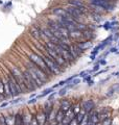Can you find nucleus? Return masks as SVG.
I'll return each instance as SVG.
<instances>
[{
  "label": "nucleus",
  "instance_id": "nucleus-1",
  "mask_svg": "<svg viewBox=\"0 0 119 125\" xmlns=\"http://www.w3.org/2000/svg\"><path fill=\"white\" fill-rule=\"evenodd\" d=\"M28 60L31 62H33L34 65L37 66V67H39L40 69H42L48 76H50L51 73H50V71L48 70V68H47V66H46L45 62H44V58H43L42 55L37 54V53H30L29 55H28Z\"/></svg>",
  "mask_w": 119,
  "mask_h": 125
},
{
  "label": "nucleus",
  "instance_id": "nucleus-6",
  "mask_svg": "<svg viewBox=\"0 0 119 125\" xmlns=\"http://www.w3.org/2000/svg\"><path fill=\"white\" fill-rule=\"evenodd\" d=\"M36 118H37L38 122L40 125H45V123L48 121V119H47V116H46V113L44 112V109H41V111H39L37 114L35 115Z\"/></svg>",
  "mask_w": 119,
  "mask_h": 125
},
{
  "label": "nucleus",
  "instance_id": "nucleus-45",
  "mask_svg": "<svg viewBox=\"0 0 119 125\" xmlns=\"http://www.w3.org/2000/svg\"><path fill=\"white\" fill-rule=\"evenodd\" d=\"M34 97H36V93H35V94H31V96H30V99H31V98H34Z\"/></svg>",
  "mask_w": 119,
  "mask_h": 125
},
{
  "label": "nucleus",
  "instance_id": "nucleus-26",
  "mask_svg": "<svg viewBox=\"0 0 119 125\" xmlns=\"http://www.w3.org/2000/svg\"><path fill=\"white\" fill-rule=\"evenodd\" d=\"M29 125H40L35 115H34V117H33V119H31V121H30V124H29Z\"/></svg>",
  "mask_w": 119,
  "mask_h": 125
},
{
  "label": "nucleus",
  "instance_id": "nucleus-30",
  "mask_svg": "<svg viewBox=\"0 0 119 125\" xmlns=\"http://www.w3.org/2000/svg\"><path fill=\"white\" fill-rule=\"evenodd\" d=\"M99 70H100V65H96V66H94V68L91 70L92 72H94V73H96V72H98Z\"/></svg>",
  "mask_w": 119,
  "mask_h": 125
},
{
  "label": "nucleus",
  "instance_id": "nucleus-2",
  "mask_svg": "<svg viewBox=\"0 0 119 125\" xmlns=\"http://www.w3.org/2000/svg\"><path fill=\"white\" fill-rule=\"evenodd\" d=\"M43 58H44V62L45 64L47 66V68H48V70L50 71L51 74H54V75H58V74H60L62 71H61V67L58 65V62H55L54 60L51 56L47 55V54H44V55H42Z\"/></svg>",
  "mask_w": 119,
  "mask_h": 125
},
{
  "label": "nucleus",
  "instance_id": "nucleus-19",
  "mask_svg": "<svg viewBox=\"0 0 119 125\" xmlns=\"http://www.w3.org/2000/svg\"><path fill=\"white\" fill-rule=\"evenodd\" d=\"M4 117H5V121H6L7 125H15V115L10 114Z\"/></svg>",
  "mask_w": 119,
  "mask_h": 125
},
{
  "label": "nucleus",
  "instance_id": "nucleus-40",
  "mask_svg": "<svg viewBox=\"0 0 119 125\" xmlns=\"http://www.w3.org/2000/svg\"><path fill=\"white\" fill-rule=\"evenodd\" d=\"M10 104V102H3L1 105H0V108H3V107H6L7 105Z\"/></svg>",
  "mask_w": 119,
  "mask_h": 125
},
{
  "label": "nucleus",
  "instance_id": "nucleus-15",
  "mask_svg": "<svg viewBox=\"0 0 119 125\" xmlns=\"http://www.w3.org/2000/svg\"><path fill=\"white\" fill-rule=\"evenodd\" d=\"M65 117H66L65 112H63L62 109H60V108H59V109H58V112H57V115H55L54 121H55L57 123H62Z\"/></svg>",
  "mask_w": 119,
  "mask_h": 125
},
{
  "label": "nucleus",
  "instance_id": "nucleus-25",
  "mask_svg": "<svg viewBox=\"0 0 119 125\" xmlns=\"http://www.w3.org/2000/svg\"><path fill=\"white\" fill-rule=\"evenodd\" d=\"M67 90H68V89H67L66 87H65L64 89L60 90V91L58 92V95H59L60 97H63V96H65V95H66V93H67Z\"/></svg>",
  "mask_w": 119,
  "mask_h": 125
},
{
  "label": "nucleus",
  "instance_id": "nucleus-5",
  "mask_svg": "<svg viewBox=\"0 0 119 125\" xmlns=\"http://www.w3.org/2000/svg\"><path fill=\"white\" fill-rule=\"evenodd\" d=\"M65 10H67V13H68V14L71 16V17L74 19V20H76L77 22H78V20H79V18H81L82 16L84 15L81 10L77 9V7H75V6H71V5H70V6H68V7H67V9H65Z\"/></svg>",
  "mask_w": 119,
  "mask_h": 125
},
{
  "label": "nucleus",
  "instance_id": "nucleus-11",
  "mask_svg": "<svg viewBox=\"0 0 119 125\" xmlns=\"http://www.w3.org/2000/svg\"><path fill=\"white\" fill-rule=\"evenodd\" d=\"M89 117H90V122L91 123L96 124L98 122H100V119H99V112H97L96 109H94L92 113H90Z\"/></svg>",
  "mask_w": 119,
  "mask_h": 125
},
{
  "label": "nucleus",
  "instance_id": "nucleus-16",
  "mask_svg": "<svg viewBox=\"0 0 119 125\" xmlns=\"http://www.w3.org/2000/svg\"><path fill=\"white\" fill-rule=\"evenodd\" d=\"M3 83H4V92H5V97H12V94H11V89H10V83H9V80L6 79H3Z\"/></svg>",
  "mask_w": 119,
  "mask_h": 125
},
{
  "label": "nucleus",
  "instance_id": "nucleus-46",
  "mask_svg": "<svg viewBox=\"0 0 119 125\" xmlns=\"http://www.w3.org/2000/svg\"><path fill=\"white\" fill-rule=\"evenodd\" d=\"M94 125H101V122H98V123H96V124H94Z\"/></svg>",
  "mask_w": 119,
  "mask_h": 125
},
{
  "label": "nucleus",
  "instance_id": "nucleus-8",
  "mask_svg": "<svg viewBox=\"0 0 119 125\" xmlns=\"http://www.w3.org/2000/svg\"><path fill=\"white\" fill-rule=\"evenodd\" d=\"M73 104H71V102L69 100L67 99H63L61 100V102H60V109H62L63 112H68L69 109H71V107H72Z\"/></svg>",
  "mask_w": 119,
  "mask_h": 125
},
{
  "label": "nucleus",
  "instance_id": "nucleus-34",
  "mask_svg": "<svg viewBox=\"0 0 119 125\" xmlns=\"http://www.w3.org/2000/svg\"><path fill=\"white\" fill-rule=\"evenodd\" d=\"M107 71H108V68H107V69H105V70H99V71L95 73L93 76H98L99 74H102V73H105V72H107Z\"/></svg>",
  "mask_w": 119,
  "mask_h": 125
},
{
  "label": "nucleus",
  "instance_id": "nucleus-27",
  "mask_svg": "<svg viewBox=\"0 0 119 125\" xmlns=\"http://www.w3.org/2000/svg\"><path fill=\"white\" fill-rule=\"evenodd\" d=\"M0 125H7L6 124V121H5V117L1 115L0 116Z\"/></svg>",
  "mask_w": 119,
  "mask_h": 125
},
{
  "label": "nucleus",
  "instance_id": "nucleus-17",
  "mask_svg": "<svg viewBox=\"0 0 119 125\" xmlns=\"http://www.w3.org/2000/svg\"><path fill=\"white\" fill-rule=\"evenodd\" d=\"M70 38L81 39V38H84V37H83V32H82V31H79L78 29H75L73 31H70Z\"/></svg>",
  "mask_w": 119,
  "mask_h": 125
},
{
  "label": "nucleus",
  "instance_id": "nucleus-29",
  "mask_svg": "<svg viewBox=\"0 0 119 125\" xmlns=\"http://www.w3.org/2000/svg\"><path fill=\"white\" fill-rule=\"evenodd\" d=\"M114 93H115V88H112L111 90H109V91H108V93H107V96L111 97V96H113Z\"/></svg>",
  "mask_w": 119,
  "mask_h": 125
},
{
  "label": "nucleus",
  "instance_id": "nucleus-3",
  "mask_svg": "<svg viewBox=\"0 0 119 125\" xmlns=\"http://www.w3.org/2000/svg\"><path fill=\"white\" fill-rule=\"evenodd\" d=\"M7 80H9V83H10L12 97H16V96L20 95V94L22 93V91H21V88H20V84L18 83V80L16 79L12 74H10V76H7Z\"/></svg>",
  "mask_w": 119,
  "mask_h": 125
},
{
  "label": "nucleus",
  "instance_id": "nucleus-47",
  "mask_svg": "<svg viewBox=\"0 0 119 125\" xmlns=\"http://www.w3.org/2000/svg\"><path fill=\"white\" fill-rule=\"evenodd\" d=\"M114 88H115V89H116V88H117V89H119V83L116 85V87H114Z\"/></svg>",
  "mask_w": 119,
  "mask_h": 125
},
{
  "label": "nucleus",
  "instance_id": "nucleus-22",
  "mask_svg": "<svg viewBox=\"0 0 119 125\" xmlns=\"http://www.w3.org/2000/svg\"><path fill=\"white\" fill-rule=\"evenodd\" d=\"M0 94L5 97V92H4V83H3V79H0Z\"/></svg>",
  "mask_w": 119,
  "mask_h": 125
},
{
  "label": "nucleus",
  "instance_id": "nucleus-44",
  "mask_svg": "<svg viewBox=\"0 0 119 125\" xmlns=\"http://www.w3.org/2000/svg\"><path fill=\"white\" fill-rule=\"evenodd\" d=\"M113 75H114V76H119V71H117V72L113 73Z\"/></svg>",
  "mask_w": 119,
  "mask_h": 125
},
{
  "label": "nucleus",
  "instance_id": "nucleus-12",
  "mask_svg": "<svg viewBox=\"0 0 119 125\" xmlns=\"http://www.w3.org/2000/svg\"><path fill=\"white\" fill-rule=\"evenodd\" d=\"M33 117H34V115L30 114V112L28 109H27L26 112L22 113V118H23V123H24V125H29Z\"/></svg>",
  "mask_w": 119,
  "mask_h": 125
},
{
  "label": "nucleus",
  "instance_id": "nucleus-18",
  "mask_svg": "<svg viewBox=\"0 0 119 125\" xmlns=\"http://www.w3.org/2000/svg\"><path fill=\"white\" fill-rule=\"evenodd\" d=\"M68 3L71 6H75V7H81L85 5L81 0H68Z\"/></svg>",
  "mask_w": 119,
  "mask_h": 125
},
{
  "label": "nucleus",
  "instance_id": "nucleus-23",
  "mask_svg": "<svg viewBox=\"0 0 119 125\" xmlns=\"http://www.w3.org/2000/svg\"><path fill=\"white\" fill-rule=\"evenodd\" d=\"M92 16H93V19H94V20L96 21V22H100V21L102 20V18L100 17V15L97 14V13H93Z\"/></svg>",
  "mask_w": 119,
  "mask_h": 125
},
{
  "label": "nucleus",
  "instance_id": "nucleus-4",
  "mask_svg": "<svg viewBox=\"0 0 119 125\" xmlns=\"http://www.w3.org/2000/svg\"><path fill=\"white\" fill-rule=\"evenodd\" d=\"M81 106L83 111H85L87 114H90V113H92L95 109V102L91 99L84 100L81 102Z\"/></svg>",
  "mask_w": 119,
  "mask_h": 125
},
{
  "label": "nucleus",
  "instance_id": "nucleus-33",
  "mask_svg": "<svg viewBox=\"0 0 119 125\" xmlns=\"http://www.w3.org/2000/svg\"><path fill=\"white\" fill-rule=\"evenodd\" d=\"M91 77H92V76H91L90 74H89V75H87L86 77L83 78V81H84V83H89V81L91 80Z\"/></svg>",
  "mask_w": 119,
  "mask_h": 125
},
{
  "label": "nucleus",
  "instance_id": "nucleus-10",
  "mask_svg": "<svg viewBox=\"0 0 119 125\" xmlns=\"http://www.w3.org/2000/svg\"><path fill=\"white\" fill-rule=\"evenodd\" d=\"M76 45L83 50V51H86V50H88L92 47V42L89 41V40H86L84 42H77Z\"/></svg>",
  "mask_w": 119,
  "mask_h": 125
},
{
  "label": "nucleus",
  "instance_id": "nucleus-42",
  "mask_svg": "<svg viewBox=\"0 0 119 125\" xmlns=\"http://www.w3.org/2000/svg\"><path fill=\"white\" fill-rule=\"evenodd\" d=\"M93 84H94V81H93V80H90L89 83H88V85H89V87H91V85H93Z\"/></svg>",
  "mask_w": 119,
  "mask_h": 125
},
{
  "label": "nucleus",
  "instance_id": "nucleus-37",
  "mask_svg": "<svg viewBox=\"0 0 119 125\" xmlns=\"http://www.w3.org/2000/svg\"><path fill=\"white\" fill-rule=\"evenodd\" d=\"M37 100H38V98H36V97H35V98H31L27 103H28V104H33V103H36V102H37Z\"/></svg>",
  "mask_w": 119,
  "mask_h": 125
},
{
  "label": "nucleus",
  "instance_id": "nucleus-38",
  "mask_svg": "<svg viewBox=\"0 0 119 125\" xmlns=\"http://www.w3.org/2000/svg\"><path fill=\"white\" fill-rule=\"evenodd\" d=\"M109 51H110V53H117V48L116 47H112Z\"/></svg>",
  "mask_w": 119,
  "mask_h": 125
},
{
  "label": "nucleus",
  "instance_id": "nucleus-48",
  "mask_svg": "<svg viewBox=\"0 0 119 125\" xmlns=\"http://www.w3.org/2000/svg\"><path fill=\"white\" fill-rule=\"evenodd\" d=\"M62 125H69V124H63V123H62Z\"/></svg>",
  "mask_w": 119,
  "mask_h": 125
},
{
  "label": "nucleus",
  "instance_id": "nucleus-43",
  "mask_svg": "<svg viewBox=\"0 0 119 125\" xmlns=\"http://www.w3.org/2000/svg\"><path fill=\"white\" fill-rule=\"evenodd\" d=\"M90 58H91V61H95L96 56H95V55H90Z\"/></svg>",
  "mask_w": 119,
  "mask_h": 125
},
{
  "label": "nucleus",
  "instance_id": "nucleus-13",
  "mask_svg": "<svg viewBox=\"0 0 119 125\" xmlns=\"http://www.w3.org/2000/svg\"><path fill=\"white\" fill-rule=\"evenodd\" d=\"M26 69L28 70V72L30 73L31 77H33V78H34V80L36 81V83H37V85H38V89H39V88H41L42 85H44V83H43L42 81H41V79H40V78L38 77V75L36 74V72L34 71L33 69H30V68H26Z\"/></svg>",
  "mask_w": 119,
  "mask_h": 125
},
{
  "label": "nucleus",
  "instance_id": "nucleus-20",
  "mask_svg": "<svg viewBox=\"0 0 119 125\" xmlns=\"http://www.w3.org/2000/svg\"><path fill=\"white\" fill-rule=\"evenodd\" d=\"M87 115H88V114H87V113H86L85 111H83V109H82V111H81V112H79V113H78V114L76 115V117H75V119H76V120L78 121V122H79V123H81V122H82V121H83V120H84V118H85V117H86Z\"/></svg>",
  "mask_w": 119,
  "mask_h": 125
},
{
  "label": "nucleus",
  "instance_id": "nucleus-32",
  "mask_svg": "<svg viewBox=\"0 0 119 125\" xmlns=\"http://www.w3.org/2000/svg\"><path fill=\"white\" fill-rule=\"evenodd\" d=\"M102 27H104L106 30L111 29V24H110V22H106V23H105V25H102Z\"/></svg>",
  "mask_w": 119,
  "mask_h": 125
},
{
  "label": "nucleus",
  "instance_id": "nucleus-39",
  "mask_svg": "<svg viewBox=\"0 0 119 125\" xmlns=\"http://www.w3.org/2000/svg\"><path fill=\"white\" fill-rule=\"evenodd\" d=\"M98 50H95V49H93L92 50V51H91V55H95V56H96L97 55V54H98Z\"/></svg>",
  "mask_w": 119,
  "mask_h": 125
},
{
  "label": "nucleus",
  "instance_id": "nucleus-28",
  "mask_svg": "<svg viewBox=\"0 0 119 125\" xmlns=\"http://www.w3.org/2000/svg\"><path fill=\"white\" fill-rule=\"evenodd\" d=\"M81 81H82V80H81V78H78V77H77V78H75V79H73L70 83H72L73 85H77L78 83H81Z\"/></svg>",
  "mask_w": 119,
  "mask_h": 125
},
{
  "label": "nucleus",
  "instance_id": "nucleus-35",
  "mask_svg": "<svg viewBox=\"0 0 119 125\" xmlns=\"http://www.w3.org/2000/svg\"><path fill=\"white\" fill-rule=\"evenodd\" d=\"M69 125H79V122H78L76 119H73V120H71V121H70Z\"/></svg>",
  "mask_w": 119,
  "mask_h": 125
},
{
  "label": "nucleus",
  "instance_id": "nucleus-36",
  "mask_svg": "<svg viewBox=\"0 0 119 125\" xmlns=\"http://www.w3.org/2000/svg\"><path fill=\"white\" fill-rule=\"evenodd\" d=\"M22 100V98H18V99H14L13 101H11V104H16V103H18V102H20V101Z\"/></svg>",
  "mask_w": 119,
  "mask_h": 125
},
{
  "label": "nucleus",
  "instance_id": "nucleus-41",
  "mask_svg": "<svg viewBox=\"0 0 119 125\" xmlns=\"http://www.w3.org/2000/svg\"><path fill=\"white\" fill-rule=\"evenodd\" d=\"M106 64H107V61H106V60H100V61H99V65L105 66Z\"/></svg>",
  "mask_w": 119,
  "mask_h": 125
},
{
  "label": "nucleus",
  "instance_id": "nucleus-24",
  "mask_svg": "<svg viewBox=\"0 0 119 125\" xmlns=\"http://www.w3.org/2000/svg\"><path fill=\"white\" fill-rule=\"evenodd\" d=\"M100 122H101V125H112L113 120H112V118H108L104 121H100Z\"/></svg>",
  "mask_w": 119,
  "mask_h": 125
},
{
  "label": "nucleus",
  "instance_id": "nucleus-14",
  "mask_svg": "<svg viewBox=\"0 0 119 125\" xmlns=\"http://www.w3.org/2000/svg\"><path fill=\"white\" fill-rule=\"evenodd\" d=\"M30 34H31V37L35 38V40H37V41H40L42 39L41 31H40L39 27H33V28L30 29Z\"/></svg>",
  "mask_w": 119,
  "mask_h": 125
},
{
  "label": "nucleus",
  "instance_id": "nucleus-21",
  "mask_svg": "<svg viewBox=\"0 0 119 125\" xmlns=\"http://www.w3.org/2000/svg\"><path fill=\"white\" fill-rule=\"evenodd\" d=\"M52 92H53V89H52V88L46 89V90H44V91H43V93L38 97V98H42V97H45V96L49 95V94H50V93H52Z\"/></svg>",
  "mask_w": 119,
  "mask_h": 125
},
{
  "label": "nucleus",
  "instance_id": "nucleus-9",
  "mask_svg": "<svg viewBox=\"0 0 119 125\" xmlns=\"http://www.w3.org/2000/svg\"><path fill=\"white\" fill-rule=\"evenodd\" d=\"M108 118H112L111 109H110V107H105V109H102L101 112H99V119H100V121H104Z\"/></svg>",
  "mask_w": 119,
  "mask_h": 125
},
{
  "label": "nucleus",
  "instance_id": "nucleus-31",
  "mask_svg": "<svg viewBox=\"0 0 119 125\" xmlns=\"http://www.w3.org/2000/svg\"><path fill=\"white\" fill-rule=\"evenodd\" d=\"M57 94H58L57 92H54V91H53V92H52V93H51L50 95H49V97H48V100H49V101H52V100H53V98H54V96L57 95Z\"/></svg>",
  "mask_w": 119,
  "mask_h": 125
},
{
  "label": "nucleus",
  "instance_id": "nucleus-7",
  "mask_svg": "<svg viewBox=\"0 0 119 125\" xmlns=\"http://www.w3.org/2000/svg\"><path fill=\"white\" fill-rule=\"evenodd\" d=\"M52 14L55 15L59 18H69L71 16L67 13V10L65 9H62V7H55L52 10Z\"/></svg>",
  "mask_w": 119,
  "mask_h": 125
}]
</instances>
